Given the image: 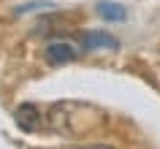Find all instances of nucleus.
Masks as SVG:
<instances>
[{
    "instance_id": "obj_2",
    "label": "nucleus",
    "mask_w": 160,
    "mask_h": 149,
    "mask_svg": "<svg viewBox=\"0 0 160 149\" xmlns=\"http://www.w3.org/2000/svg\"><path fill=\"white\" fill-rule=\"evenodd\" d=\"M76 57H79V49L68 41H54V43L46 46V60L52 65H62V62H71Z\"/></svg>"
},
{
    "instance_id": "obj_3",
    "label": "nucleus",
    "mask_w": 160,
    "mask_h": 149,
    "mask_svg": "<svg viewBox=\"0 0 160 149\" xmlns=\"http://www.w3.org/2000/svg\"><path fill=\"white\" fill-rule=\"evenodd\" d=\"M95 8H98V14H101L106 22H125V19H128L125 6H119V3H111V0H101Z\"/></svg>"
},
{
    "instance_id": "obj_5",
    "label": "nucleus",
    "mask_w": 160,
    "mask_h": 149,
    "mask_svg": "<svg viewBox=\"0 0 160 149\" xmlns=\"http://www.w3.org/2000/svg\"><path fill=\"white\" fill-rule=\"evenodd\" d=\"M79 149H111V147H79Z\"/></svg>"
},
{
    "instance_id": "obj_4",
    "label": "nucleus",
    "mask_w": 160,
    "mask_h": 149,
    "mask_svg": "<svg viewBox=\"0 0 160 149\" xmlns=\"http://www.w3.org/2000/svg\"><path fill=\"white\" fill-rule=\"evenodd\" d=\"M17 119L25 130H35V119H38V108L35 106H19L17 108Z\"/></svg>"
},
{
    "instance_id": "obj_1",
    "label": "nucleus",
    "mask_w": 160,
    "mask_h": 149,
    "mask_svg": "<svg viewBox=\"0 0 160 149\" xmlns=\"http://www.w3.org/2000/svg\"><path fill=\"white\" fill-rule=\"evenodd\" d=\"M119 41L109 33H101V30H84L82 33V49L84 52H95V49H117Z\"/></svg>"
}]
</instances>
